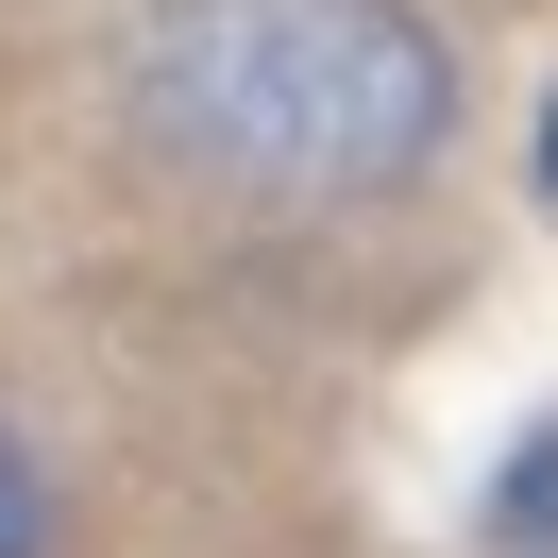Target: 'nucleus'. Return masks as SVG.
I'll list each match as a JSON object with an SVG mask.
<instances>
[{
    "mask_svg": "<svg viewBox=\"0 0 558 558\" xmlns=\"http://www.w3.org/2000/svg\"><path fill=\"white\" fill-rule=\"evenodd\" d=\"M440 119L457 69L407 0H170L136 51V136L220 204H373Z\"/></svg>",
    "mask_w": 558,
    "mask_h": 558,
    "instance_id": "nucleus-1",
    "label": "nucleus"
},
{
    "mask_svg": "<svg viewBox=\"0 0 558 558\" xmlns=\"http://www.w3.org/2000/svg\"><path fill=\"white\" fill-rule=\"evenodd\" d=\"M490 558H558V423L490 474Z\"/></svg>",
    "mask_w": 558,
    "mask_h": 558,
    "instance_id": "nucleus-2",
    "label": "nucleus"
},
{
    "mask_svg": "<svg viewBox=\"0 0 558 558\" xmlns=\"http://www.w3.org/2000/svg\"><path fill=\"white\" fill-rule=\"evenodd\" d=\"M35 524H51V508H35V457L0 440V558H35Z\"/></svg>",
    "mask_w": 558,
    "mask_h": 558,
    "instance_id": "nucleus-3",
    "label": "nucleus"
},
{
    "mask_svg": "<svg viewBox=\"0 0 558 558\" xmlns=\"http://www.w3.org/2000/svg\"><path fill=\"white\" fill-rule=\"evenodd\" d=\"M542 204H558V102H542Z\"/></svg>",
    "mask_w": 558,
    "mask_h": 558,
    "instance_id": "nucleus-4",
    "label": "nucleus"
}]
</instances>
